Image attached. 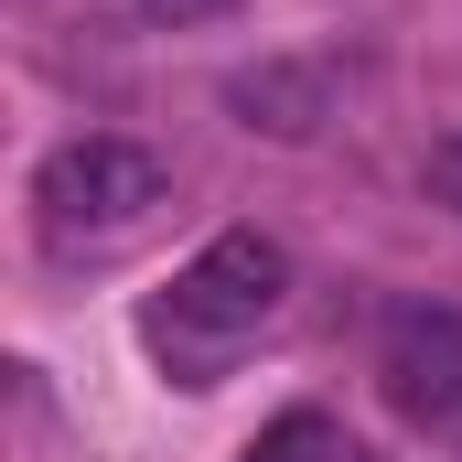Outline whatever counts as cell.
<instances>
[{"mask_svg":"<svg viewBox=\"0 0 462 462\" xmlns=\"http://www.w3.org/2000/svg\"><path fill=\"white\" fill-rule=\"evenodd\" d=\"M226 108L247 118V129H269V140H312V129L334 118V76L301 65V54H269V65H236L226 76Z\"/></svg>","mask_w":462,"mask_h":462,"instance_id":"4","label":"cell"},{"mask_svg":"<svg viewBox=\"0 0 462 462\" xmlns=\"http://www.w3.org/2000/svg\"><path fill=\"white\" fill-rule=\"evenodd\" d=\"M430 194H441V205H452V216H462V129H452V140H441V151H430Z\"/></svg>","mask_w":462,"mask_h":462,"instance_id":"6","label":"cell"},{"mask_svg":"<svg viewBox=\"0 0 462 462\" xmlns=\"http://www.w3.org/2000/svg\"><path fill=\"white\" fill-rule=\"evenodd\" d=\"M280 291H291V247H280V236H258V226L205 236V247L172 269L162 312H151V355H162L183 387H216V376H226V345H247V334L280 312Z\"/></svg>","mask_w":462,"mask_h":462,"instance_id":"1","label":"cell"},{"mask_svg":"<svg viewBox=\"0 0 462 462\" xmlns=\"http://www.w3.org/2000/svg\"><path fill=\"white\" fill-rule=\"evenodd\" d=\"M376 376L409 420H462V312H398Z\"/></svg>","mask_w":462,"mask_h":462,"instance_id":"3","label":"cell"},{"mask_svg":"<svg viewBox=\"0 0 462 462\" xmlns=\"http://www.w3.org/2000/svg\"><path fill=\"white\" fill-rule=\"evenodd\" d=\"M140 11H151V22H172V32H183V22H226L236 0H140Z\"/></svg>","mask_w":462,"mask_h":462,"instance_id":"7","label":"cell"},{"mask_svg":"<svg viewBox=\"0 0 462 462\" xmlns=\"http://www.w3.org/2000/svg\"><path fill=\"white\" fill-rule=\"evenodd\" d=\"M236 462H345V430H334L323 409H280V420H269Z\"/></svg>","mask_w":462,"mask_h":462,"instance_id":"5","label":"cell"},{"mask_svg":"<svg viewBox=\"0 0 462 462\" xmlns=\"http://www.w3.org/2000/svg\"><path fill=\"white\" fill-rule=\"evenodd\" d=\"M162 194H172L162 151H140V140H118V129H87V140L43 151V172H32V226H43L54 258H76V247H108V236L151 226Z\"/></svg>","mask_w":462,"mask_h":462,"instance_id":"2","label":"cell"}]
</instances>
